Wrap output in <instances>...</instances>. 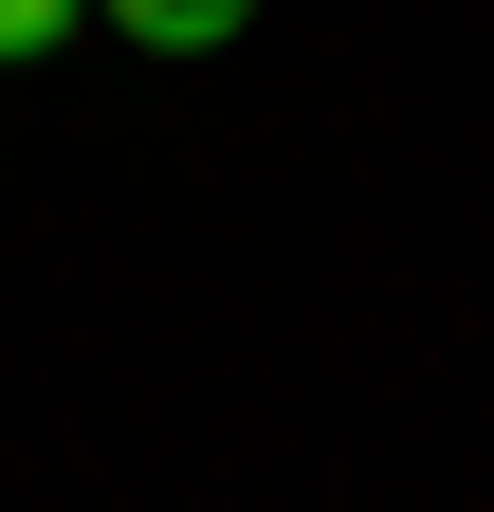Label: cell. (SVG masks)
Wrapping results in <instances>:
<instances>
[{"label": "cell", "mask_w": 494, "mask_h": 512, "mask_svg": "<svg viewBox=\"0 0 494 512\" xmlns=\"http://www.w3.org/2000/svg\"><path fill=\"white\" fill-rule=\"evenodd\" d=\"M92 0H0V74H37V55H74Z\"/></svg>", "instance_id": "obj_2"}, {"label": "cell", "mask_w": 494, "mask_h": 512, "mask_svg": "<svg viewBox=\"0 0 494 512\" xmlns=\"http://www.w3.org/2000/svg\"><path fill=\"white\" fill-rule=\"evenodd\" d=\"M92 19L129 37V55H238V37H257V0H92Z\"/></svg>", "instance_id": "obj_1"}]
</instances>
